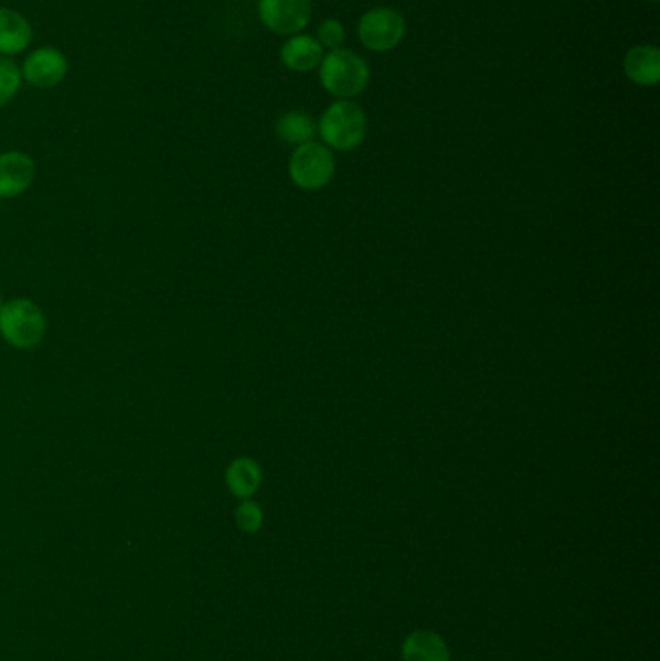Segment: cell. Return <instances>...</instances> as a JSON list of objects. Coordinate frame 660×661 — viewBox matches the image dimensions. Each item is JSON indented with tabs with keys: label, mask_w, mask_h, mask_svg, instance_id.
Returning <instances> with one entry per match:
<instances>
[{
	"label": "cell",
	"mask_w": 660,
	"mask_h": 661,
	"mask_svg": "<svg viewBox=\"0 0 660 661\" xmlns=\"http://www.w3.org/2000/svg\"><path fill=\"white\" fill-rule=\"evenodd\" d=\"M318 79L333 99H356L366 92L372 71L364 56L349 47L328 51L318 66Z\"/></svg>",
	"instance_id": "cell-1"
},
{
	"label": "cell",
	"mask_w": 660,
	"mask_h": 661,
	"mask_svg": "<svg viewBox=\"0 0 660 661\" xmlns=\"http://www.w3.org/2000/svg\"><path fill=\"white\" fill-rule=\"evenodd\" d=\"M316 126L326 148L331 151H353L366 140L369 117L353 99H336L323 109Z\"/></svg>",
	"instance_id": "cell-2"
},
{
	"label": "cell",
	"mask_w": 660,
	"mask_h": 661,
	"mask_svg": "<svg viewBox=\"0 0 660 661\" xmlns=\"http://www.w3.org/2000/svg\"><path fill=\"white\" fill-rule=\"evenodd\" d=\"M47 335V318L30 298L7 300L0 308V337L18 351H32Z\"/></svg>",
	"instance_id": "cell-3"
},
{
	"label": "cell",
	"mask_w": 660,
	"mask_h": 661,
	"mask_svg": "<svg viewBox=\"0 0 660 661\" xmlns=\"http://www.w3.org/2000/svg\"><path fill=\"white\" fill-rule=\"evenodd\" d=\"M407 35V20L393 7H374L356 22V38L370 53H390L402 45Z\"/></svg>",
	"instance_id": "cell-4"
},
{
	"label": "cell",
	"mask_w": 660,
	"mask_h": 661,
	"mask_svg": "<svg viewBox=\"0 0 660 661\" xmlns=\"http://www.w3.org/2000/svg\"><path fill=\"white\" fill-rule=\"evenodd\" d=\"M336 174V157L322 141H308L292 151L289 177L305 192H318L330 184Z\"/></svg>",
	"instance_id": "cell-5"
},
{
	"label": "cell",
	"mask_w": 660,
	"mask_h": 661,
	"mask_svg": "<svg viewBox=\"0 0 660 661\" xmlns=\"http://www.w3.org/2000/svg\"><path fill=\"white\" fill-rule=\"evenodd\" d=\"M262 25L279 38L307 32L312 22V0H258Z\"/></svg>",
	"instance_id": "cell-6"
},
{
	"label": "cell",
	"mask_w": 660,
	"mask_h": 661,
	"mask_svg": "<svg viewBox=\"0 0 660 661\" xmlns=\"http://www.w3.org/2000/svg\"><path fill=\"white\" fill-rule=\"evenodd\" d=\"M25 84L38 89H53L68 76V58L61 49H33L20 66Z\"/></svg>",
	"instance_id": "cell-7"
},
{
	"label": "cell",
	"mask_w": 660,
	"mask_h": 661,
	"mask_svg": "<svg viewBox=\"0 0 660 661\" xmlns=\"http://www.w3.org/2000/svg\"><path fill=\"white\" fill-rule=\"evenodd\" d=\"M35 179V163L24 151L0 153V200L24 194Z\"/></svg>",
	"instance_id": "cell-8"
},
{
	"label": "cell",
	"mask_w": 660,
	"mask_h": 661,
	"mask_svg": "<svg viewBox=\"0 0 660 661\" xmlns=\"http://www.w3.org/2000/svg\"><path fill=\"white\" fill-rule=\"evenodd\" d=\"M323 55H326V51L322 45L318 43L315 35L307 32L285 38L284 45L279 49L281 64L287 71L297 72V74L318 71Z\"/></svg>",
	"instance_id": "cell-9"
},
{
	"label": "cell",
	"mask_w": 660,
	"mask_h": 661,
	"mask_svg": "<svg viewBox=\"0 0 660 661\" xmlns=\"http://www.w3.org/2000/svg\"><path fill=\"white\" fill-rule=\"evenodd\" d=\"M624 76L637 87H654L660 82V49L652 43L634 45L624 55Z\"/></svg>",
	"instance_id": "cell-10"
},
{
	"label": "cell",
	"mask_w": 660,
	"mask_h": 661,
	"mask_svg": "<svg viewBox=\"0 0 660 661\" xmlns=\"http://www.w3.org/2000/svg\"><path fill=\"white\" fill-rule=\"evenodd\" d=\"M33 40L32 24L28 18L9 9L0 7V56H17L30 47Z\"/></svg>",
	"instance_id": "cell-11"
},
{
	"label": "cell",
	"mask_w": 660,
	"mask_h": 661,
	"mask_svg": "<svg viewBox=\"0 0 660 661\" xmlns=\"http://www.w3.org/2000/svg\"><path fill=\"white\" fill-rule=\"evenodd\" d=\"M403 661H451V652L444 637L428 629L413 630L403 640Z\"/></svg>",
	"instance_id": "cell-12"
},
{
	"label": "cell",
	"mask_w": 660,
	"mask_h": 661,
	"mask_svg": "<svg viewBox=\"0 0 660 661\" xmlns=\"http://www.w3.org/2000/svg\"><path fill=\"white\" fill-rule=\"evenodd\" d=\"M262 467L251 457H238L225 470L228 491L241 499H252L262 486Z\"/></svg>",
	"instance_id": "cell-13"
},
{
	"label": "cell",
	"mask_w": 660,
	"mask_h": 661,
	"mask_svg": "<svg viewBox=\"0 0 660 661\" xmlns=\"http://www.w3.org/2000/svg\"><path fill=\"white\" fill-rule=\"evenodd\" d=\"M276 134L285 146L299 148L308 141H315L318 126L315 118L305 110H285L284 115L276 120Z\"/></svg>",
	"instance_id": "cell-14"
},
{
	"label": "cell",
	"mask_w": 660,
	"mask_h": 661,
	"mask_svg": "<svg viewBox=\"0 0 660 661\" xmlns=\"http://www.w3.org/2000/svg\"><path fill=\"white\" fill-rule=\"evenodd\" d=\"M24 84L20 64L10 56H0V109L7 107Z\"/></svg>",
	"instance_id": "cell-15"
},
{
	"label": "cell",
	"mask_w": 660,
	"mask_h": 661,
	"mask_svg": "<svg viewBox=\"0 0 660 661\" xmlns=\"http://www.w3.org/2000/svg\"><path fill=\"white\" fill-rule=\"evenodd\" d=\"M316 40L322 45L323 51H336L345 47L347 28L338 18H323L315 33Z\"/></svg>",
	"instance_id": "cell-16"
},
{
	"label": "cell",
	"mask_w": 660,
	"mask_h": 661,
	"mask_svg": "<svg viewBox=\"0 0 660 661\" xmlns=\"http://www.w3.org/2000/svg\"><path fill=\"white\" fill-rule=\"evenodd\" d=\"M235 522L244 534H256L264 524V511L256 501L243 499L235 509Z\"/></svg>",
	"instance_id": "cell-17"
},
{
	"label": "cell",
	"mask_w": 660,
	"mask_h": 661,
	"mask_svg": "<svg viewBox=\"0 0 660 661\" xmlns=\"http://www.w3.org/2000/svg\"><path fill=\"white\" fill-rule=\"evenodd\" d=\"M2 303H4V298H2V295H0V308H2Z\"/></svg>",
	"instance_id": "cell-18"
},
{
	"label": "cell",
	"mask_w": 660,
	"mask_h": 661,
	"mask_svg": "<svg viewBox=\"0 0 660 661\" xmlns=\"http://www.w3.org/2000/svg\"><path fill=\"white\" fill-rule=\"evenodd\" d=\"M649 2H652V4H657V2H659V0H649Z\"/></svg>",
	"instance_id": "cell-19"
}]
</instances>
